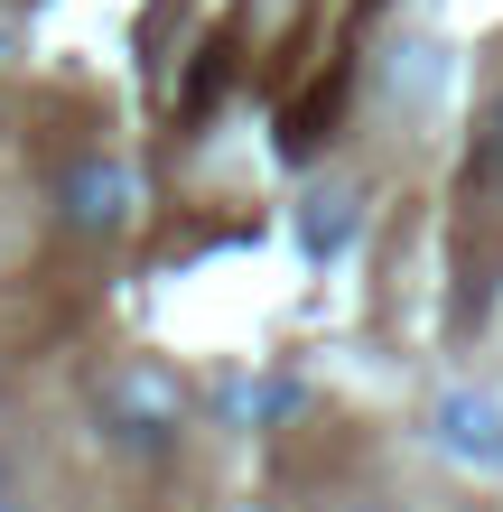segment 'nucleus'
<instances>
[{"mask_svg": "<svg viewBox=\"0 0 503 512\" xmlns=\"http://www.w3.org/2000/svg\"><path fill=\"white\" fill-rule=\"evenodd\" d=\"M485 177L503 187V94H494V122H485Z\"/></svg>", "mask_w": 503, "mask_h": 512, "instance_id": "obj_5", "label": "nucleus"}, {"mask_svg": "<svg viewBox=\"0 0 503 512\" xmlns=\"http://www.w3.org/2000/svg\"><path fill=\"white\" fill-rule=\"evenodd\" d=\"M0 512H28V494H19V466H10V447H0Z\"/></svg>", "mask_w": 503, "mask_h": 512, "instance_id": "obj_6", "label": "nucleus"}, {"mask_svg": "<svg viewBox=\"0 0 503 512\" xmlns=\"http://www.w3.org/2000/svg\"><path fill=\"white\" fill-rule=\"evenodd\" d=\"M345 205H354L345 187H317V215H308V243H317V252H336V233H345Z\"/></svg>", "mask_w": 503, "mask_h": 512, "instance_id": "obj_4", "label": "nucleus"}, {"mask_svg": "<svg viewBox=\"0 0 503 512\" xmlns=\"http://www.w3.org/2000/svg\"><path fill=\"white\" fill-rule=\"evenodd\" d=\"M94 429L112 457H131V466H168L177 457V438H187V410H177V391L150 373V364H122V373H103L94 382Z\"/></svg>", "mask_w": 503, "mask_h": 512, "instance_id": "obj_1", "label": "nucleus"}, {"mask_svg": "<svg viewBox=\"0 0 503 512\" xmlns=\"http://www.w3.org/2000/svg\"><path fill=\"white\" fill-rule=\"evenodd\" d=\"M429 429H438V447H448V457L503 466V401H494V391H438Z\"/></svg>", "mask_w": 503, "mask_h": 512, "instance_id": "obj_3", "label": "nucleus"}, {"mask_svg": "<svg viewBox=\"0 0 503 512\" xmlns=\"http://www.w3.org/2000/svg\"><path fill=\"white\" fill-rule=\"evenodd\" d=\"M10 56H19V28H10V19H0V66H10Z\"/></svg>", "mask_w": 503, "mask_h": 512, "instance_id": "obj_7", "label": "nucleus"}, {"mask_svg": "<svg viewBox=\"0 0 503 512\" xmlns=\"http://www.w3.org/2000/svg\"><path fill=\"white\" fill-rule=\"evenodd\" d=\"M131 224H140L131 159H112V149H75V159L56 168V233H66V243H122Z\"/></svg>", "mask_w": 503, "mask_h": 512, "instance_id": "obj_2", "label": "nucleus"}]
</instances>
